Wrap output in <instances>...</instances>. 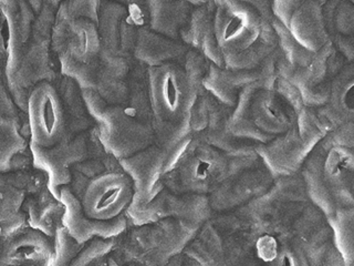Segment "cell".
Here are the masks:
<instances>
[{"instance_id":"6da1fadb","label":"cell","mask_w":354,"mask_h":266,"mask_svg":"<svg viewBox=\"0 0 354 266\" xmlns=\"http://www.w3.org/2000/svg\"><path fill=\"white\" fill-rule=\"evenodd\" d=\"M154 143L163 152L191 136V111L198 94L180 64L147 68Z\"/></svg>"},{"instance_id":"7a4b0ae2","label":"cell","mask_w":354,"mask_h":266,"mask_svg":"<svg viewBox=\"0 0 354 266\" xmlns=\"http://www.w3.org/2000/svg\"><path fill=\"white\" fill-rule=\"evenodd\" d=\"M100 1H64L55 14L51 49L80 64H92L99 58L97 33Z\"/></svg>"},{"instance_id":"3957f363","label":"cell","mask_w":354,"mask_h":266,"mask_svg":"<svg viewBox=\"0 0 354 266\" xmlns=\"http://www.w3.org/2000/svg\"><path fill=\"white\" fill-rule=\"evenodd\" d=\"M189 147L173 171L163 177L164 188L171 193L212 194L226 179L228 158L193 134Z\"/></svg>"},{"instance_id":"277c9868","label":"cell","mask_w":354,"mask_h":266,"mask_svg":"<svg viewBox=\"0 0 354 266\" xmlns=\"http://www.w3.org/2000/svg\"><path fill=\"white\" fill-rule=\"evenodd\" d=\"M91 119L105 152L116 160L130 158L154 143L152 127L134 119L123 107L105 105Z\"/></svg>"},{"instance_id":"5b68a950","label":"cell","mask_w":354,"mask_h":266,"mask_svg":"<svg viewBox=\"0 0 354 266\" xmlns=\"http://www.w3.org/2000/svg\"><path fill=\"white\" fill-rule=\"evenodd\" d=\"M127 218L133 225L143 227L166 219L180 220L201 225L210 216L209 201L206 195L171 193L164 188L147 204L132 202L127 206Z\"/></svg>"},{"instance_id":"8992f818","label":"cell","mask_w":354,"mask_h":266,"mask_svg":"<svg viewBox=\"0 0 354 266\" xmlns=\"http://www.w3.org/2000/svg\"><path fill=\"white\" fill-rule=\"evenodd\" d=\"M27 114L31 143L50 149L66 138L64 105L53 83H39L33 89L28 97Z\"/></svg>"},{"instance_id":"52a82bcc","label":"cell","mask_w":354,"mask_h":266,"mask_svg":"<svg viewBox=\"0 0 354 266\" xmlns=\"http://www.w3.org/2000/svg\"><path fill=\"white\" fill-rule=\"evenodd\" d=\"M214 33L221 53H238L257 42L260 17L248 1H214Z\"/></svg>"},{"instance_id":"ba28073f","label":"cell","mask_w":354,"mask_h":266,"mask_svg":"<svg viewBox=\"0 0 354 266\" xmlns=\"http://www.w3.org/2000/svg\"><path fill=\"white\" fill-rule=\"evenodd\" d=\"M32 166L47 175V190L60 202L61 188L71 182V168L88 158V133H80L72 140L66 138L50 149L30 142Z\"/></svg>"},{"instance_id":"9c48e42d","label":"cell","mask_w":354,"mask_h":266,"mask_svg":"<svg viewBox=\"0 0 354 266\" xmlns=\"http://www.w3.org/2000/svg\"><path fill=\"white\" fill-rule=\"evenodd\" d=\"M133 195L132 182L124 172H105L90 180L80 202L90 219L111 221L127 210Z\"/></svg>"},{"instance_id":"30bf717a","label":"cell","mask_w":354,"mask_h":266,"mask_svg":"<svg viewBox=\"0 0 354 266\" xmlns=\"http://www.w3.org/2000/svg\"><path fill=\"white\" fill-rule=\"evenodd\" d=\"M317 145L315 142L301 140L296 125H293L287 132L274 136L269 143L258 144L256 152L274 180L298 175L304 161Z\"/></svg>"},{"instance_id":"8fae6325","label":"cell","mask_w":354,"mask_h":266,"mask_svg":"<svg viewBox=\"0 0 354 266\" xmlns=\"http://www.w3.org/2000/svg\"><path fill=\"white\" fill-rule=\"evenodd\" d=\"M164 161L163 151L155 144L130 158L119 160L122 171L133 184L132 202L147 204L163 191Z\"/></svg>"},{"instance_id":"7c38bea8","label":"cell","mask_w":354,"mask_h":266,"mask_svg":"<svg viewBox=\"0 0 354 266\" xmlns=\"http://www.w3.org/2000/svg\"><path fill=\"white\" fill-rule=\"evenodd\" d=\"M60 203L64 205L61 225L80 245L93 238L110 240L121 236L127 230V220L123 214L111 221H97L88 218L83 212L80 200L72 193L69 186L61 188Z\"/></svg>"},{"instance_id":"4fadbf2b","label":"cell","mask_w":354,"mask_h":266,"mask_svg":"<svg viewBox=\"0 0 354 266\" xmlns=\"http://www.w3.org/2000/svg\"><path fill=\"white\" fill-rule=\"evenodd\" d=\"M50 46L28 44L19 69L8 85V91L15 105L27 112L29 94L41 82H53L55 75L49 55Z\"/></svg>"},{"instance_id":"5bb4252c","label":"cell","mask_w":354,"mask_h":266,"mask_svg":"<svg viewBox=\"0 0 354 266\" xmlns=\"http://www.w3.org/2000/svg\"><path fill=\"white\" fill-rule=\"evenodd\" d=\"M274 182L265 166L227 179L208 197L212 210L227 211L250 203L263 195Z\"/></svg>"},{"instance_id":"9a60e30c","label":"cell","mask_w":354,"mask_h":266,"mask_svg":"<svg viewBox=\"0 0 354 266\" xmlns=\"http://www.w3.org/2000/svg\"><path fill=\"white\" fill-rule=\"evenodd\" d=\"M193 11L185 27L180 33V42L188 49L196 50L210 64L224 69V58L214 33V1L193 3Z\"/></svg>"},{"instance_id":"2e32d148","label":"cell","mask_w":354,"mask_h":266,"mask_svg":"<svg viewBox=\"0 0 354 266\" xmlns=\"http://www.w3.org/2000/svg\"><path fill=\"white\" fill-rule=\"evenodd\" d=\"M322 175L337 209L353 208V150L335 147L326 151Z\"/></svg>"},{"instance_id":"e0dca14e","label":"cell","mask_w":354,"mask_h":266,"mask_svg":"<svg viewBox=\"0 0 354 266\" xmlns=\"http://www.w3.org/2000/svg\"><path fill=\"white\" fill-rule=\"evenodd\" d=\"M29 40L22 33L17 1H0V62L7 86L19 69Z\"/></svg>"},{"instance_id":"ac0fdd59","label":"cell","mask_w":354,"mask_h":266,"mask_svg":"<svg viewBox=\"0 0 354 266\" xmlns=\"http://www.w3.org/2000/svg\"><path fill=\"white\" fill-rule=\"evenodd\" d=\"M249 116L256 127L271 136H278L296 125V114L274 90L260 89L254 94Z\"/></svg>"},{"instance_id":"d6986e66","label":"cell","mask_w":354,"mask_h":266,"mask_svg":"<svg viewBox=\"0 0 354 266\" xmlns=\"http://www.w3.org/2000/svg\"><path fill=\"white\" fill-rule=\"evenodd\" d=\"M324 1H301L293 12L289 31L302 47L311 53H318L330 42L324 25L322 6Z\"/></svg>"},{"instance_id":"ffe728a7","label":"cell","mask_w":354,"mask_h":266,"mask_svg":"<svg viewBox=\"0 0 354 266\" xmlns=\"http://www.w3.org/2000/svg\"><path fill=\"white\" fill-rule=\"evenodd\" d=\"M187 50L182 42L153 33L149 28H143L138 31L132 57L147 68L166 64H182Z\"/></svg>"},{"instance_id":"44dd1931","label":"cell","mask_w":354,"mask_h":266,"mask_svg":"<svg viewBox=\"0 0 354 266\" xmlns=\"http://www.w3.org/2000/svg\"><path fill=\"white\" fill-rule=\"evenodd\" d=\"M354 66L346 64L330 82L329 101L318 112L333 129L346 122L353 121Z\"/></svg>"},{"instance_id":"7402d4cb","label":"cell","mask_w":354,"mask_h":266,"mask_svg":"<svg viewBox=\"0 0 354 266\" xmlns=\"http://www.w3.org/2000/svg\"><path fill=\"white\" fill-rule=\"evenodd\" d=\"M53 247L47 236L36 230L22 231L3 244V258L11 266L47 263L53 258Z\"/></svg>"},{"instance_id":"603a6c76","label":"cell","mask_w":354,"mask_h":266,"mask_svg":"<svg viewBox=\"0 0 354 266\" xmlns=\"http://www.w3.org/2000/svg\"><path fill=\"white\" fill-rule=\"evenodd\" d=\"M149 30L180 42V33L191 17V1H147Z\"/></svg>"},{"instance_id":"cb8c5ba5","label":"cell","mask_w":354,"mask_h":266,"mask_svg":"<svg viewBox=\"0 0 354 266\" xmlns=\"http://www.w3.org/2000/svg\"><path fill=\"white\" fill-rule=\"evenodd\" d=\"M324 154L326 151L318 144L310 153L307 160L304 161L299 173L304 181L307 197L313 202L311 204L319 209L326 219H329L335 215L337 206L328 191L322 175Z\"/></svg>"},{"instance_id":"d4e9b609","label":"cell","mask_w":354,"mask_h":266,"mask_svg":"<svg viewBox=\"0 0 354 266\" xmlns=\"http://www.w3.org/2000/svg\"><path fill=\"white\" fill-rule=\"evenodd\" d=\"M272 19L260 18L259 38L252 46L238 53H223L225 69L254 70L261 64L269 55L274 53L278 46L277 35L272 27Z\"/></svg>"},{"instance_id":"484cf974","label":"cell","mask_w":354,"mask_h":266,"mask_svg":"<svg viewBox=\"0 0 354 266\" xmlns=\"http://www.w3.org/2000/svg\"><path fill=\"white\" fill-rule=\"evenodd\" d=\"M64 105L66 119V140H72L90 125V116L83 103L80 88L75 81L64 77L57 90Z\"/></svg>"},{"instance_id":"4316f807","label":"cell","mask_w":354,"mask_h":266,"mask_svg":"<svg viewBox=\"0 0 354 266\" xmlns=\"http://www.w3.org/2000/svg\"><path fill=\"white\" fill-rule=\"evenodd\" d=\"M127 87L129 96L123 108L134 119L151 127L152 111L149 103L147 66L136 62V66L130 69L127 76Z\"/></svg>"},{"instance_id":"83f0119b","label":"cell","mask_w":354,"mask_h":266,"mask_svg":"<svg viewBox=\"0 0 354 266\" xmlns=\"http://www.w3.org/2000/svg\"><path fill=\"white\" fill-rule=\"evenodd\" d=\"M125 14L127 6L123 3L100 1L97 26L101 48L115 55H121L122 22Z\"/></svg>"},{"instance_id":"f1b7e54d","label":"cell","mask_w":354,"mask_h":266,"mask_svg":"<svg viewBox=\"0 0 354 266\" xmlns=\"http://www.w3.org/2000/svg\"><path fill=\"white\" fill-rule=\"evenodd\" d=\"M64 214V205L49 193L42 194V201L33 203L28 210V222L33 230L42 233L44 236H55L57 227L61 224Z\"/></svg>"},{"instance_id":"f546056e","label":"cell","mask_w":354,"mask_h":266,"mask_svg":"<svg viewBox=\"0 0 354 266\" xmlns=\"http://www.w3.org/2000/svg\"><path fill=\"white\" fill-rule=\"evenodd\" d=\"M322 14L330 42L337 37H353L354 5L351 1H324Z\"/></svg>"},{"instance_id":"4dcf8cb0","label":"cell","mask_w":354,"mask_h":266,"mask_svg":"<svg viewBox=\"0 0 354 266\" xmlns=\"http://www.w3.org/2000/svg\"><path fill=\"white\" fill-rule=\"evenodd\" d=\"M335 238V247L346 266L352 265L353 256V208H337L335 215L326 219Z\"/></svg>"},{"instance_id":"1f68e13d","label":"cell","mask_w":354,"mask_h":266,"mask_svg":"<svg viewBox=\"0 0 354 266\" xmlns=\"http://www.w3.org/2000/svg\"><path fill=\"white\" fill-rule=\"evenodd\" d=\"M272 27L278 40L277 49L279 50L280 55L287 62L288 66H290L293 71L309 66L315 53L302 47L301 44L293 38L289 29L274 18L272 20Z\"/></svg>"},{"instance_id":"d6a6232c","label":"cell","mask_w":354,"mask_h":266,"mask_svg":"<svg viewBox=\"0 0 354 266\" xmlns=\"http://www.w3.org/2000/svg\"><path fill=\"white\" fill-rule=\"evenodd\" d=\"M27 149V141L21 136L19 121L0 116V173H5L15 155Z\"/></svg>"},{"instance_id":"836d02e7","label":"cell","mask_w":354,"mask_h":266,"mask_svg":"<svg viewBox=\"0 0 354 266\" xmlns=\"http://www.w3.org/2000/svg\"><path fill=\"white\" fill-rule=\"evenodd\" d=\"M198 136L202 138L206 143L226 155L227 158H241V157H248L257 153L256 151H257L258 143L235 138L227 131V129L209 131Z\"/></svg>"},{"instance_id":"e575fe53","label":"cell","mask_w":354,"mask_h":266,"mask_svg":"<svg viewBox=\"0 0 354 266\" xmlns=\"http://www.w3.org/2000/svg\"><path fill=\"white\" fill-rule=\"evenodd\" d=\"M95 91L100 97L104 100L105 103L113 107H124L129 96V87L127 80H121L112 77L103 71L97 66V80H95Z\"/></svg>"},{"instance_id":"d590c367","label":"cell","mask_w":354,"mask_h":266,"mask_svg":"<svg viewBox=\"0 0 354 266\" xmlns=\"http://www.w3.org/2000/svg\"><path fill=\"white\" fill-rule=\"evenodd\" d=\"M60 3L57 1H44L41 10L39 11L31 27L30 40L29 42L36 44H51L53 26H55V14Z\"/></svg>"},{"instance_id":"8d00e7d4","label":"cell","mask_w":354,"mask_h":266,"mask_svg":"<svg viewBox=\"0 0 354 266\" xmlns=\"http://www.w3.org/2000/svg\"><path fill=\"white\" fill-rule=\"evenodd\" d=\"M221 68L209 64L207 73L203 80V88L214 99L227 108H235L237 103L238 92L235 89L230 88L221 77Z\"/></svg>"},{"instance_id":"74e56055","label":"cell","mask_w":354,"mask_h":266,"mask_svg":"<svg viewBox=\"0 0 354 266\" xmlns=\"http://www.w3.org/2000/svg\"><path fill=\"white\" fill-rule=\"evenodd\" d=\"M58 58L62 75L75 81L80 90L95 89L97 60L92 64H84L72 60L66 55H58Z\"/></svg>"},{"instance_id":"f35d334b","label":"cell","mask_w":354,"mask_h":266,"mask_svg":"<svg viewBox=\"0 0 354 266\" xmlns=\"http://www.w3.org/2000/svg\"><path fill=\"white\" fill-rule=\"evenodd\" d=\"M209 64V61L205 58V55L196 50L188 49L183 59L180 66L185 72L188 85L197 94L204 91L203 80L207 73Z\"/></svg>"},{"instance_id":"ab89813d","label":"cell","mask_w":354,"mask_h":266,"mask_svg":"<svg viewBox=\"0 0 354 266\" xmlns=\"http://www.w3.org/2000/svg\"><path fill=\"white\" fill-rule=\"evenodd\" d=\"M324 151H329L331 148L342 147L353 150L354 145V125L353 121L346 122L335 127L331 132L328 133L320 143Z\"/></svg>"},{"instance_id":"60d3db41","label":"cell","mask_w":354,"mask_h":266,"mask_svg":"<svg viewBox=\"0 0 354 266\" xmlns=\"http://www.w3.org/2000/svg\"><path fill=\"white\" fill-rule=\"evenodd\" d=\"M1 186L3 191L0 194V223L7 221L15 214L18 213L25 199V192L3 184Z\"/></svg>"},{"instance_id":"b9f144b4","label":"cell","mask_w":354,"mask_h":266,"mask_svg":"<svg viewBox=\"0 0 354 266\" xmlns=\"http://www.w3.org/2000/svg\"><path fill=\"white\" fill-rule=\"evenodd\" d=\"M191 131L195 136H202L208 127L207 92L197 96L191 111Z\"/></svg>"},{"instance_id":"7bdbcfd3","label":"cell","mask_w":354,"mask_h":266,"mask_svg":"<svg viewBox=\"0 0 354 266\" xmlns=\"http://www.w3.org/2000/svg\"><path fill=\"white\" fill-rule=\"evenodd\" d=\"M221 77L225 82L230 87L235 89L237 91H241V89L252 85L259 80V70H230L221 69Z\"/></svg>"},{"instance_id":"ee69618b","label":"cell","mask_w":354,"mask_h":266,"mask_svg":"<svg viewBox=\"0 0 354 266\" xmlns=\"http://www.w3.org/2000/svg\"><path fill=\"white\" fill-rule=\"evenodd\" d=\"M274 91L285 100V103L292 109L296 116L306 107L298 89L293 86L290 80H288L285 78L277 77Z\"/></svg>"},{"instance_id":"f6af8a7d","label":"cell","mask_w":354,"mask_h":266,"mask_svg":"<svg viewBox=\"0 0 354 266\" xmlns=\"http://www.w3.org/2000/svg\"><path fill=\"white\" fill-rule=\"evenodd\" d=\"M193 133L191 136L184 139L182 141L178 142L176 145L171 148L169 151L164 152L165 161H164V175H167L169 172L175 169V166L180 162L183 155L185 154L186 150L189 147L192 140H193Z\"/></svg>"},{"instance_id":"bcb514c9","label":"cell","mask_w":354,"mask_h":266,"mask_svg":"<svg viewBox=\"0 0 354 266\" xmlns=\"http://www.w3.org/2000/svg\"><path fill=\"white\" fill-rule=\"evenodd\" d=\"M301 1H272L270 3L271 12L274 15V18L285 26L289 28L291 18L296 9L298 8Z\"/></svg>"},{"instance_id":"7dc6e473","label":"cell","mask_w":354,"mask_h":266,"mask_svg":"<svg viewBox=\"0 0 354 266\" xmlns=\"http://www.w3.org/2000/svg\"><path fill=\"white\" fill-rule=\"evenodd\" d=\"M0 116L19 121L18 110H17L14 100L11 99L10 94L6 90L1 80H0Z\"/></svg>"},{"instance_id":"c3c4849f","label":"cell","mask_w":354,"mask_h":266,"mask_svg":"<svg viewBox=\"0 0 354 266\" xmlns=\"http://www.w3.org/2000/svg\"><path fill=\"white\" fill-rule=\"evenodd\" d=\"M109 266H118V264L115 263V260L110 258V260H109Z\"/></svg>"}]
</instances>
